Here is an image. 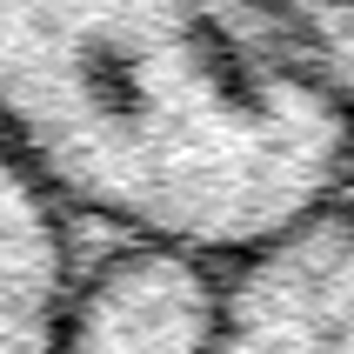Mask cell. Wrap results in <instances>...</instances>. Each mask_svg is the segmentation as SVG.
I'll return each mask as SVG.
<instances>
[{"instance_id":"6da1fadb","label":"cell","mask_w":354,"mask_h":354,"mask_svg":"<svg viewBox=\"0 0 354 354\" xmlns=\"http://www.w3.org/2000/svg\"><path fill=\"white\" fill-rule=\"evenodd\" d=\"M0 154L100 248L214 274L354 194V94L281 0H0Z\"/></svg>"},{"instance_id":"7a4b0ae2","label":"cell","mask_w":354,"mask_h":354,"mask_svg":"<svg viewBox=\"0 0 354 354\" xmlns=\"http://www.w3.org/2000/svg\"><path fill=\"white\" fill-rule=\"evenodd\" d=\"M207 354H354V194L214 268Z\"/></svg>"},{"instance_id":"3957f363","label":"cell","mask_w":354,"mask_h":354,"mask_svg":"<svg viewBox=\"0 0 354 354\" xmlns=\"http://www.w3.org/2000/svg\"><path fill=\"white\" fill-rule=\"evenodd\" d=\"M80 227L0 154V354H74L87 248Z\"/></svg>"},{"instance_id":"277c9868","label":"cell","mask_w":354,"mask_h":354,"mask_svg":"<svg viewBox=\"0 0 354 354\" xmlns=\"http://www.w3.org/2000/svg\"><path fill=\"white\" fill-rule=\"evenodd\" d=\"M214 274L147 248H94L74 354H207Z\"/></svg>"},{"instance_id":"5b68a950","label":"cell","mask_w":354,"mask_h":354,"mask_svg":"<svg viewBox=\"0 0 354 354\" xmlns=\"http://www.w3.org/2000/svg\"><path fill=\"white\" fill-rule=\"evenodd\" d=\"M301 20V34L315 40V54L335 67V80L354 94V0H281Z\"/></svg>"}]
</instances>
